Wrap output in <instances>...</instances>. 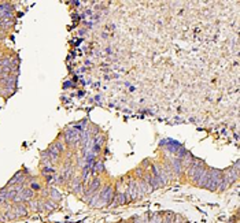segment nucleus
I'll list each match as a JSON object with an SVG mask.
<instances>
[{"mask_svg": "<svg viewBox=\"0 0 240 223\" xmlns=\"http://www.w3.org/2000/svg\"><path fill=\"white\" fill-rule=\"evenodd\" d=\"M23 181V175H22V172H18V174L15 175V177L13 178L10 181V185H14V184H19V182H22Z\"/></svg>", "mask_w": 240, "mask_h": 223, "instance_id": "423d86ee", "label": "nucleus"}, {"mask_svg": "<svg viewBox=\"0 0 240 223\" xmlns=\"http://www.w3.org/2000/svg\"><path fill=\"white\" fill-rule=\"evenodd\" d=\"M16 190L18 192H16V196H15V198H14V201H16V203L26 201L33 197V190H30V189H22V190L16 189Z\"/></svg>", "mask_w": 240, "mask_h": 223, "instance_id": "f03ea898", "label": "nucleus"}, {"mask_svg": "<svg viewBox=\"0 0 240 223\" xmlns=\"http://www.w3.org/2000/svg\"><path fill=\"white\" fill-rule=\"evenodd\" d=\"M80 138H81V133L76 129H70L65 133V140L67 144H76L77 141H80Z\"/></svg>", "mask_w": 240, "mask_h": 223, "instance_id": "f257e3e1", "label": "nucleus"}, {"mask_svg": "<svg viewBox=\"0 0 240 223\" xmlns=\"http://www.w3.org/2000/svg\"><path fill=\"white\" fill-rule=\"evenodd\" d=\"M129 194H130V197L135 200V198L139 197V190H137V186H136V182H132L129 186Z\"/></svg>", "mask_w": 240, "mask_h": 223, "instance_id": "20e7f679", "label": "nucleus"}, {"mask_svg": "<svg viewBox=\"0 0 240 223\" xmlns=\"http://www.w3.org/2000/svg\"><path fill=\"white\" fill-rule=\"evenodd\" d=\"M102 170H103V164H102V163H96V164L93 166V172L102 171Z\"/></svg>", "mask_w": 240, "mask_h": 223, "instance_id": "9b49d317", "label": "nucleus"}, {"mask_svg": "<svg viewBox=\"0 0 240 223\" xmlns=\"http://www.w3.org/2000/svg\"><path fill=\"white\" fill-rule=\"evenodd\" d=\"M16 213H15V216H25L26 215V208L22 207V205H18V207L15 208Z\"/></svg>", "mask_w": 240, "mask_h": 223, "instance_id": "0eeeda50", "label": "nucleus"}, {"mask_svg": "<svg viewBox=\"0 0 240 223\" xmlns=\"http://www.w3.org/2000/svg\"><path fill=\"white\" fill-rule=\"evenodd\" d=\"M99 198H102L103 201L108 203V201L113 198V188H110V186H106V188H104L103 190L99 193Z\"/></svg>", "mask_w": 240, "mask_h": 223, "instance_id": "7ed1b4c3", "label": "nucleus"}, {"mask_svg": "<svg viewBox=\"0 0 240 223\" xmlns=\"http://www.w3.org/2000/svg\"><path fill=\"white\" fill-rule=\"evenodd\" d=\"M114 205H120V204H123L125 203V196L123 194H117V197L114 198Z\"/></svg>", "mask_w": 240, "mask_h": 223, "instance_id": "6e6552de", "label": "nucleus"}, {"mask_svg": "<svg viewBox=\"0 0 240 223\" xmlns=\"http://www.w3.org/2000/svg\"><path fill=\"white\" fill-rule=\"evenodd\" d=\"M99 188H100V181H99L97 178H95L93 181H92L91 186H89V190H88V193H89V194H93Z\"/></svg>", "mask_w": 240, "mask_h": 223, "instance_id": "39448f33", "label": "nucleus"}, {"mask_svg": "<svg viewBox=\"0 0 240 223\" xmlns=\"http://www.w3.org/2000/svg\"><path fill=\"white\" fill-rule=\"evenodd\" d=\"M6 201H8V198H7V190H1L0 192V204H4Z\"/></svg>", "mask_w": 240, "mask_h": 223, "instance_id": "1a4fd4ad", "label": "nucleus"}, {"mask_svg": "<svg viewBox=\"0 0 240 223\" xmlns=\"http://www.w3.org/2000/svg\"><path fill=\"white\" fill-rule=\"evenodd\" d=\"M173 167H174V171L179 174L180 170H181V168H180V160H179V159H176L174 162H173Z\"/></svg>", "mask_w": 240, "mask_h": 223, "instance_id": "9d476101", "label": "nucleus"}, {"mask_svg": "<svg viewBox=\"0 0 240 223\" xmlns=\"http://www.w3.org/2000/svg\"><path fill=\"white\" fill-rule=\"evenodd\" d=\"M0 39H1V32H0Z\"/></svg>", "mask_w": 240, "mask_h": 223, "instance_id": "f8f14e48", "label": "nucleus"}]
</instances>
